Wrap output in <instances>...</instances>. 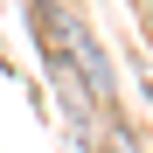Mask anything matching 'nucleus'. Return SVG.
<instances>
[{
    "mask_svg": "<svg viewBox=\"0 0 153 153\" xmlns=\"http://www.w3.org/2000/svg\"><path fill=\"white\" fill-rule=\"evenodd\" d=\"M49 28H56V42H70V49H76V70L91 76V91H105V84H111V76H105V56H97V42L76 28L70 14H49Z\"/></svg>",
    "mask_w": 153,
    "mask_h": 153,
    "instance_id": "nucleus-1",
    "label": "nucleus"
}]
</instances>
